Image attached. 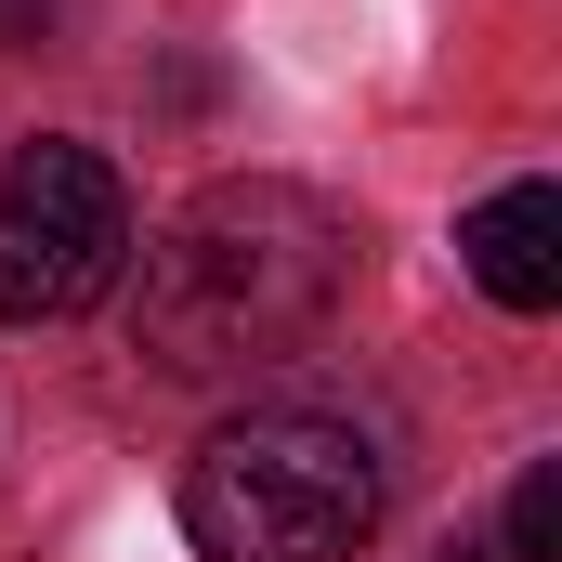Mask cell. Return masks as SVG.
<instances>
[{"label":"cell","mask_w":562,"mask_h":562,"mask_svg":"<svg viewBox=\"0 0 562 562\" xmlns=\"http://www.w3.org/2000/svg\"><path fill=\"white\" fill-rule=\"evenodd\" d=\"M353 276V236L314 183H210L132 288V340L157 380H236V367H276L327 327V301Z\"/></svg>","instance_id":"cell-1"},{"label":"cell","mask_w":562,"mask_h":562,"mask_svg":"<svg viewBox=\"0 0 562 562\" xmlns=\"http://www.w3.org/2000/svg\"><path fill=\"white\" fill-rule=\"evenodd\" d=\"M183 537L210 562H353L380 537V445L327 406H249L196 445Z\"/></svg>","instance_id":"cell-2"},{"label":"cell","mask_w":562,"mask_h":562,"mask_svg":"<svg viewBox=\"0 0 562 562\" xmlns=\"http://www.w3.org/2000/svg\"><path fill=\"white\" fill-rule=\"evenodd\" d=\"M119 276H132V183L66 132L13 144V170H0V314L13 327L92 314Z\"/></svg>","instance_id":"cell-3"},{"label":"cell","mask_w":562,"mask_h":562,"mask_svg":"<svg viewBox=\"0 0 562 562\" xmlns=\"http://www.w3.org/2000/svg\"><path fill=\"white\" fill-rule=\"evenodd\" d=\"M458 262L497 314H550L562 301V196L550 183H497L471 223H458Z\"/></svg>","instance_id":"cell-4"},{"label":"cell","mask_w":562,"mask_h":562,"mask_svg":"<svg viewBox=\"0 0 562 562\" xmlns=\"http://www.w3.org/2000/svg\"><path fill=\"white\" fill-rule=\"evenodd\" d=\"M497 562H562V458H537V471L510 484V550Z\"/></svg>","instance_id":"cell-5"},{"label":"cell","mask_w":562,"mask_h":562,"mask_svg":"<svg viewBox=\"0 0 562 562\" xmlns=\"http://www.w3.org/2000/svg\"><path fill=\"white\" fill-rule=\"evenodd\" d=\"M40 26H53V0H0V53H40Z\"/></svg>","instance_id":"cell-6"},{"label":"cell","mask_w":562,"mask_h":562,"mask_svg":"<svg viewBox=\"0 0 562 562\" xmlns=\"http://www.w3.org/2000/svg\"><path fill=\"white\" fill-rule=\"evenodd\" d=\"M431 562H497V550H471V537H458V550H431Z\"/></svg>","instance_id":"cell-7"}]
</instances>
